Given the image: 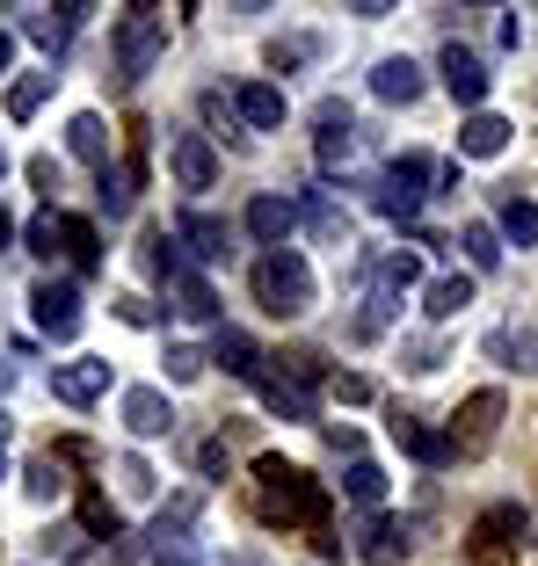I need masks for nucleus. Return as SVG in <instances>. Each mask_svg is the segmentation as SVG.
<instances>
[{
    "label": "nucleus",
    "mask_w": 538,
    "mask_h": 566,
    "mask_svg": "<svg viewBox=\"0 0 538 566\" xmlns=\"http://www.w3.org/2000/svg\"><path fill=\"white\" fill-rule=\"evenodd\" d=\"M255 516L269 523V531H328V516H335V501H328V486L313 480V472L284 465L277 450H262L255 458Z\"/></svg>",
    "instance_id": "1"
},
{
    "label": "nucleus",
    "mask_w": 538,
    "mask_h": 566,
    "mask_svg": "<svg viewBox=\"0 0 538 566\" xmlns=\"http://www.w3.org/2000/svg\"><path fill=\"white\" fill-rule=\"evenodd\" d=\"M255 305H262L269 319H299V313H313V269H306V254L269 248L262 262H255Z\"/></svg>",
    "instance_id": "2"
},
{
    "label": "nucleus",
    "mask_w": 538,
    "mask_h": 566,
    "mask_svg": "<svg viewBox=\"0 0 538 566\" xmlns=\"http://www.w3.org/2000/svg\"><path fill=\"white\" fill-rule=\"evenodd\" d=\"M422 283V254L415 248H401V254H386V262L371 269V291H364V313H356V334H386V319H393V305H401V291H415Z\"/></svg>",
    "instance_id": "3"
},
{
    "label": "nucleus",
    "mask_w": 538,
    "mask_h": 566,
    "mask_svg": "<svg viewBox=\"0 0 538 566\" xmlns=\"http://www.w3.org/2000/svg\"><path fill=\"white\" fill-rule=\"evenodd\" d=\"M524 531H531V516H524L517 501L480 509V516H473V559H480V566H517V537Z\"/></svg>",
    "instance_id": "4"
},
{
    "label": "nucleus",
    "mask_w": 538,
    "mask_h": 566,
    "mask_svg": "<svg viewBox=\"0 0 538 566\" xmlns=\"http://www.w3.org/2000/svg\"><path fill=\"white\" fill-rule=\"evenodd\" d=\"M161 51H168V22L153 15V8H132V15L117 22V66H124V81H146V73L161 66Z\"/></svg>",
    "instance_id": "5"
},
{
    "label": "nucleus",
    "mask_w": 538,
    "mask_h": 566,
    "mask_svg": "<svg viewBox=\"0 0 538 566\" xmlns=\"http://www.w3.org/2000/svg\"><path fill=\"white\" fill-rule=\"evenodd\" d=\"M495 429H503V392L480 385V392H466V407L452 415V450L458 458H480V450L495 443Z\"/></svg>",
    "instance_id": "6"
},
{
    "label": "nucleus",
    "mask_w": 538,
    "mask_h": 566,
    "mask_svg": "<svg viewBox=\"0 0 538 566\" xmlns=\"http://www.w3.org/2000/svg\"><path fill=\"white\" fill-rule=\"evenodd\" d=\"M430 175H437V167L422 160V153L393 160L386 175H379V211H386V218H415V211H422V197H430Z\"/></svg>",
    "instance_id": "7"
},
{
    "label": "nucleus",
    "mask_w": 538,
    "mask_h": 566,
    "mask_svg": "<svg viewBox=\"0 0 538 566\" xmlns=\"http://www.w3.org/2000/svg\"><path fill=\"white\" fill-rule=\"evenodd\" d=\"M30 313H37V327H44L51 342H73V334H81V291L44 276V283L30 291Z\"/></svg>",
    "instance_id": "8"
},
{
    "label": "nucleus",
    "mask_w": 538,
    "mask_h": 566,
    "mask_svg": "<svg viewBox=\"0 0 538 566\" xmlns=\"http://www.w3.org/2000/svg\"><path fill=\"white\" fill-rule=\"evenodd\" d=\"M437 73H444V87H452V102L466 109V117L480 109V102H488V66H480V51H466V44H444Z\"/></svg>",
    "instance_id": "9"
},
{
    "label": "nucleus",
    "mask_w": 538,
    "mask_h": 566,
    "mask_svg": "<svg viewBox=\"0 0 538 566\" xmlns=\"http://www.w3.org/2000/svg\"><path fill=\"white\" fill-rule=\"evenodd\" d=\"M168 167H175V182H183L189 197L219 182V153H211V138H204V132H175V146H168Z\"/></svg>",
    "instance_id": "10"
},
{
    "label": "nucleus",
    "mask_w": 538,
    "mask_h": 566,
    "mask_svg": "<svg viewBox=\"0 0 538 566\" xmlns=\"http://www.w3.org/2000/svg\"><path fill=\"white\" fill-rule=\"evenodd\" d=\"M299 218L313 226V240H320V248H350V203H342L328 182H313V189H306Z\"/></svg>",
    "instance_id": "11"
},
{
    "label": "nucleus",
    "mask_w": 538,
    "mask_h": 566,
    "mask_svg": "<svg viewBox=\"0 0 538 566\" xmlns=\"http://www.w3.org/2000/svg\"><path fill=\"white\" fill-rule=\"evenodd\" d=\"M313 124H320V167L335 175V167H350V153H356V117H350V102H320L313 109Z\"/></svg>",
    "instance_id": "12"
},
{
    "label": "nucleus",
    "mask_w": 538,
    "mask_h": 566,
    "mask_svg": "<svg viewBox=\"0 0 538 566\" xmlns=\"http://www.w3.org/2000/svg\"><path fill=\"white\" fill-rule=\"evenodd\" d=\"M102 392H110V364H102V356H81V364H59V370H51V400L95 407Z\"/></svg>",
    "instance_id": "13"
},
{
    "label": "nucleus",
    "mask_w": 538,
    "mask_h": 566,
    "mask_svg": "<svg viewBox=\"0 0 538 566\" xmlns=\"http://www.w3.org/2000/svg\"><path fill=\"white\" fill-rule=\"evenodd\" d=\"M175 248H189L197 262H226V248H234V226L211 211H183L175 218Z\"/></svg>",
    "instance_id": "14"
},
{
    "label": "nucleus",
    "mask_w": 538,
    "mask_h": 566,
    "mask_svg": "<svg viewBox=\"0 0 538 566\" xmlns=\"http://www.w3.org/2000/svg\"><path fill=\"white\" fill-rule=\"evenodd\" d=\"M240 226H248V233L262 240V248H284V240L299 233V203H291V197H248Z\"/></svg>",
    "instance_id": "15"
},
{
    "label": "nucleus",
    "mask_w": 538,
    "mask_h": 566,
    "mask_svg": "<svg viewBox=\"0 0 538 566\" xmlns=\"http://www.w3.org/2000/svg\"><path fill=\"white\" fill-rule=\"evenodd\" d=\"M189 516H197V501H175V509H161V523H153V559L161 566H197V552H189Z\"/></svg>",
    "instance_id": "16"
},
{
    "label": "nucleus",
    "mask_w": 538,
    "mask_h": 566,
    "mask_svg": "<svg viewBox=\"0 0 538 566\" xmlns=\"http://www.w3.org/2000/svg\"><path fill=\"white\" fill-rule=\"evenodd\" d=\"M386 429H393V443H401L407 458H422L430 472H437V465H452V458H458V450H452V436H437L430 421H415V415H393Z\"/></svg>",
    "instance_id": "17"
},
{
    "label": "nucleus",
    "mask_w": 538,
    "mask_h": 566,
    "mask_svg": "<svg viewBox=\"0 0 538 566\" xmlns=\"http://www.w3.org/2000/svg\"><path fill=\"white\" fill-rule=\"evenodd\" d=\"M356 559L364 566H401L407 559V523L401 516H371L364 531H356Z\"/></svg>",
    "instance_id": "18"
},
{
    "label": "nucleus",
    "mask_w": 538,
    "mask_h": 566,
    "mask_svg": "<svg viewBox=\"0 0 538 566\" xmlns=\"http://www.w3.org/2000/svg\"><path fill=\"white\" fill-rule=\"evenodd\" d=\"M124 429L132 436H168L175 429L168 392H161V385H132V392H124Z\"/></svg>",
    "instance_id": "19"
},
{
    "label": "nucleus",
    "mask_w": 538,
    "mask_h": 566,
    "mask_svg": "<svg viewBox=\"0 0 538 566\" xmlns=\"http://www.w3.org/2000/svg\"><path fill=\"white\" fill-rule=\"evenodd\" d=\"M81 15H87V8H30V15H22V36H30V44H44L51 59H59V51H66V36L81 30Z\"/></svg>",
    "instance_id": "20"
},
{
    "label": "nucleus",
    "mask_w": 538,
    "mask_h": 566,
    "mask_svg": "<svg viewBox=\"0 0 538 566\" xmlns=\"http://www.w3.org/2000/svg\"><path fill=\"white\" fill-rule=\"evenodd\" d=\"M371 95L393 102V109H407V102L422 95V66L415 59H379V66H371Z\"/></svg>",
    "instance_id": "21"
},
{
    "label": "nucleus",
    "mask_w": 538,
    "mask_h": 566,
    "mask_svg": "<svg viewBox=\"0 0 538 566\" xmlns=\"http://www.w3.org/2000/svg\"><path fill=\"white\" fill-rule=\"evenodd\" d=\"M503 146H509V117H495V109H473V117L458 124V153H466V160H495Z\"/></svg>",
    "instance_id": "22"
},
{
    "label": "nucleus",
    "mask_w": 538,
    "mask_h": 566,
    "mask_svg": "<svg viewBox=\"0 0 538 566\" xmlns=\"http://www.w3.org/2000/svg\"><path fill=\"white\" fill-rule=\"evenodd\" d=\"M211 364H226V378H248L262 385V349H255L240 327H219V342H211Z\"/></svg>",
    "instance_id": "23"
},
{
    "label": "nucleus",
    "mask_w": 538,
    "mask_h": 566,
    "mask_svg": "<svg viewBox=\"0 0 538 566\" xmlns=\"http://www.w3.org/2000/svg\"><path fill=\"white\" fill-rule=\"evenodd\" d=\"M234 109H240V124H255V132H277V124H284V87L248 81V87L234 95Z\"/></svg>",
    "instance_id": "24"
},
{
    "label": "nucleus",
    "mask_w": 538,
    "mask_h": 566,
    "mask_svg": "<svg viewBox=\"0 0 538 566\" xmlns=\"http://www.w3.org/2000/svg\"><path fill=\"white\" fill-rule=\"evenodd\" d=\"M175 313L183 319H197V327H211V319H219V291H211V283L197 276V269H175Z\"/></svg>",
    "instance_id": "25"
},
{
    "label": "nucleus",
    "mask_w": 538,
    "mask_h": 566,
    "mask_svg": "<svg viewBox=\"0 0 538 566\" xmlns=\"http://www.w3.org/2000/svg\"><path fill=\"white\" fill-rule=\"evenodd\" d=\"M66 146H73V160H87L102 175V167H110V124H102L95 109H81V117L66 124Z\"/></svg>",
    "instance_id": "26"
},
{
    "label": "nucleus",
    "mask_w": 538,
    "mask_h": 566,
    "mask_svg": "<svg viewBox=\"0 0 538 566\" xmlns=\"http://www.w3.org/2000/svg\"><path fill=\"white\" fill-rule=\"evenodd\" d=\"M255 392H262V407H269L277 421H313V392H306V385L269 378V370H262V385H255Z\"/></svg>",
    "instance_id": "27"
},
{
    "label": "nucleus",
    "mask_w": 538,
    "mask_h": 566,
    "mask_svg": "<svg viewBox=\"0 0 538 566\" xmlns=\"http://www.w3.org/2000/svg\"><path fill=\"white\" fill-rule=\"evenodd\" d=\"M473 305V276H437L430 291H422V313L430 319H458Z\"/></svg>",
    "instance_id": "28"
},
{
    "label": "nucleus",
    "mask_w": 538,
    "mask_h": 566,
    "mask_svg": "<svg viewBox=\"0 0 538 566\" xmlns=\"http://www.w3.org/2000/svg\"><path fill=\"white\" fill-rule=\"evenodd\" d=\"M488 356H503L509 370H538V327H503V334H488Z\"/></svg>",
    "instance_id": "29"
},
{
    "label": "nucleus",
    "mask_w": 538,
    "mask_h": 566,
    "mask_svg": "<svg viewBox=\"0 0 538 566\" xmlns=\"http://www.w3.org/2000/svg\"><path fill=\"white\" fill-rule=\"evenodd\" d=\"M503 240L509 248H538V203L517 197V189L503 197Z\"/></svg>",
    "instance_id": "30"
},
{
    "label": "nucleus",
    "mask_w": 538,
    "mask_h": 566,
    "mask_svg": "<svg viewBox=\"0 0 538 566\" xmlns=\"http://www.w3.org/2000/svg\"><path fill=\"white\" fill-rule=\"evenodd\" d=\"M66 262L81 269V276H95V269H102V233L87 226V218H73V211H66Z\"/></svg>",
    "instance_id": "31"
},
{
    "label": "nucleus",
    "mask_w": 538,
    "mask_h": 566,
    "mask_svg": "<svg viewBox=\"0 0 538 566\" xmlns=\"http://www.w3.org/2000/svg\"><path fill=\"white\" fill-rule=\"evenodd\" d=\"M51 87H59V73H22V81L8 87V117H15V124H30L37 109H44V95H51Z\"/></svg>",
    "instance_id": "32"
},
{
    "label": "nucleus",
    "mask_w": 538,
    "mask_h": 566,
    "mask_svg": "<svg viewBox=\"0 0 538 566\" xmlns=\"http://www.w3.org/2000/svg\"><path fill=\"white\" fill-rule=\"evenodd\" d=\"M73 494H81V531L87 537H117V501H110V494H102V486H73Z\"/></svg>",
    "instance_id": "33"
},
{
    "label": "nucleus",
    "mask_w": 538,
    "mask_h": 566,
    "mask_svg": "<svg viewBox=\"0 0 538 566\" xmlns=\"http://www.w3.org/2000/svg\"><path fill=\"white\" fill-rule=\"evenodd\" d=\"M22 240H30V254H44V262H51V254H66V211H51V203H44V211L22 226Z\"/></svg>",
    "instance_id": "34"
},
{
    "label": "nucleus",
    "mask_w": 538,
    "mask_h": 566,
    "mask_svg": "<svg viewBox=\"0 0 538 566\" xmlns=\"http://www.w3.org/2000/svg\"><path fill=\"white\" fill-rule=\"evenodd\" d=\"M22 486H30V501H59L73 480H66V465L44 450V458H30V465H22Z\"/></svg>",
    "instance_id": "35"
},
{
    "label": "nucleus",
    "mask_w": 538,
    "mask_h": 566,
    "mask_svg": "<svg viewBox=\"0 0 538 566\" xmlns=\"http://www.w3.org/2000/svg\"><path fill=\"white\" fill-rule=\"evenodd\" d=\"M342 494L364 501V509H379V501H386V472L371 465V458H350V472H342Z\"/></svg>",
    "instance_id": "36"
},
{
    "label": "nucleus",
    "mask_w": 538,
    "mask_h": 566,
    "mask_svg": "<svg viewBox=\"0 0 538 566\" xmlns=\"http://www.w3.org/2000/svg\"><path fill=\"white\" fill-rule=\"evenodd\" d=\"M458 248H466V262L480 269V276H488V269H503V233H495V226H466V233H458Z\"/></svg>",
    "instance_id": "37"
},
{
    "label": "nucleus",
    "mask_w": 538,
    "mask_h": 566,
    "mask_svg": "<svg viewBox=\"0 0 538 566\" xmlns=\"http://www.w3.org/2000/svg\"><path fill=\"white\" fill-rule=\"evenodd\" d=\"M204 364H211V356L189 349V342H175V349H168V378H175V385H197V378H204Z\"/></svg>",
    "instance_id": "38"
},
{
    "label": "nucleus",
    "mask_w": 538,
    "mask_h": 566,
    "mask_svg": "<svg viewBox=\"0 0 538 566\" xmlns=\"http://www.w3.org/2000/svg\"><path fill=\"white\" fill-rule=\"evenodd\" d=\"M117 319H124V327H161V305L138 298V291H124V298H117Z\"/></svg>",
    "instance_id": "39"
},
{
    "label": "nucleus",
    "mask_w": 538,
    "mask_h": 566,
    "mask_svg": "<svg viewBox=\"0 0 538 566\" xmlns=\"http://www.w3.org/2000/svg\"><path fill=\"white\" fill-rule=\"evenodd\" d=\"M299 59H313V36H277V44H269V66H277V73L299 66Z\"/></svg>",
    "instance_id": "40"
},
{
    "label": "nucleus",
    "mask_w": 538,
    "mask_h": 566,
    "mask_svg": "<svg viewBox=\"0 0 538 566\" xmlns=\"http://www.w3.org/2000/svg\"><path fill=\"white\" fill-rule=\"evenodd\" d=\"M51 552H59V559H87V531L81 523H59V531H51Z\"/></svg>",
    "instance_id": "41"
},
{
    "label": "nucleus",
    "mask_w": 538,
    "mask_h": 566,
    "mask_svg": "<svg viewBox=\"0 0 538 566\" xmlns=\"http://www.w3.org/2000/svg\"><path fill=\"white\" fill-rule=\"evenodd\" d=\"M117 480H124V494H138V501L153 494V465H146V458H124V465H117Z\"/></svg>",
    "instance_id": "42"
},
{
    "label": "nucleus",
    "mask_w": 538,
    "mask_h": 566,
    "mask_svg": "<svg viewBox=\"0 0 538 566\" xmlns=\"http://www.w3.org/2000/svg\"><path fill=\"white\" fill-rule=\"evenodd\" d=\"M320 378H328V364H320L313 349H306V356H291V385H306V392H313Z\"/></svg>",
    "instance_id": "43"
},
{
    "label": "nucleus",
    "mask_w": 538,
    "mask_h": 566,
    "mask_svg": "<svg viewBox=\"0 0 538 566\" xmlns=\"http://www.w3.org/2000/svg\"><path fill=\"white\" fill-rule=\"evenodd\" d=\"M335 400H342V407H364V400H371V378H356V370H342V378H335Z\"/></svg>",
    "instance_id": "44"
},
{
    "label": "nucleus",
    "mask_w": 538,
    "mask_h": 566,
    "mask_svg": "<svg viewBox=\"0 0 538 566\" xmlns=\"http://www.w3.org/2000/svg\"><path fill=\"white\" fill-rule=\"evenodd\" d=\"M51 458H59V465H95V443H81V436H66V443H51Z\"/></svg>",
    "instance_id": "45"
},
{
    "label": "nucleus",
    "mask_w": 538,
    "mask_h": 566,
    "mask_svg": "<svg viewBox=\"0 0 538 566\" xmlns=\"http://www.w3.org/2000/svg\"><path fill=\"white\" fill-rule=\"evenodd\" d=\"M197 472H211V480H219V472H226V443H204L197 450Z\"/></svg>",
    "instance_id": "46"
},
{
    "label": "nucleus",
    "mask_w": 538,
    "mask_h": 566,
    "mask_svg": "<svg viewBox=\"0 0 538 566\" xmlns=\"http://www.w3.org/2000/svg\"><path fill=\"white\" fill-rule=\"evenodd\" d=\"M30 182H37V189L51 197V189H59V167H51V160H30Z\"/></svg>",
    "instance_id": "47"
},
{
    "label": "nucleus",
    "mask_w": 538,
    "mask_h": 566,
    "mask_svg": "<svg viewBox=\"0 0 538 566\" xmlns=\"http://www.w3.org/2000/svg\"><path fill=\"white\" fill-rule=\"evenodd\" d=\"M8 59H15V36L0 30V73H8Z\"/></svg>",
    "instance_id": "48"
},
{
    "label": "nucleus",
    "mask_w": 538,
    "mask_h": 566,
    "mask_svg": "<svg viewBox=\"0 0 538 566\" xmlns=\"http://www.w3.org/2000/svg\"><path fill=\"white\" fill-rule=\"evenodd\" d=\"M8 240H15V218L0 211V254H8Z\"/></svg>",
    "instance_id": "49"
},
{
    "label": "nucleus",
    "mask_w": 538,
    "mask_h": 566,
    "mask_svg": "<svg viewBox=\"0 0 538 566\" xmlns=\"http://www.w3.org/2000/svg\"><path fill=\"white\" fill-rule=\"evenodd\" d=\"M0 472H8V415H0Z\"/></svg>",
    "instance_id": "50"
},
{
    "label": "nucleus",
    "mask_w": 538,
    "mask_h": 566,
    "mask_svg": "<svg viewBox=\"0 0 538 566\" xmlns=\"http://www.w3.org/2000/svg\"><path fill=\"white\" fill-rule=\"evenodd\" d=\"M8 385H15V364H0V392H8Z\"/></svg>",
    "instance_id": "51"
},
{
    "label": "nucleus",
    "mask_w": 538,
    "mask_h": 566,
    "mask_svg": "<svg viewBox=\"0 0 538 566\" xmlns=\"http://www.w3.org/2000/svg\"><path fill=\"white\" fill-rule=\"evenodd\" d=\"M0 175H8V153H0Z\"/></svg>",
    "instance_id": "52"
}]
</instances>
